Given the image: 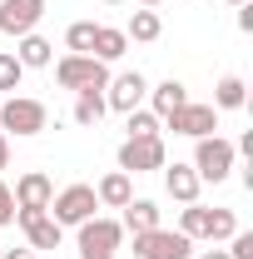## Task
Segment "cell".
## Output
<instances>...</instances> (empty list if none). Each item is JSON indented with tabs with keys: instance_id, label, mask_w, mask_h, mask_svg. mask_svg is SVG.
<instances>
[{
	"instance_id": "obj_12",
	"label": "cell",
	"mask_w": 253,
	"mask_h": 259,
	"mask_svg": "<svg viewBox=\"0 0 253 259\" xmlns=\"http://www.w3.org/2000/svg\"><path fill=\"white\" fill-rule=\"evenodd\" d=\"M15 209H50V199H55V185H50V175L45 169H30V175H20L15 180Z\"/></svg>"
},
{
	"instance_id": "obj_31",
	"label": "cell",
	"mask_w": 253,
	"mask_h": 259,
	"mask_svg": "<svg viewBox=\"0 0 253 259\" xmlns=\"http://www.w3.org/2000/svg\"><path fill=\"white\" fill-rule=\"evenodd\" d=\"M199 259H228V249H219V244H214V249H204Z\"/></svg>"
},
{
	"instance_id": "obj_3",
	"label": "cell",
	"mask_w": 253,
	"mask_h": 259,
	"mask_svg": "<svg viewBox=\"0 0 253 259\" xmlns=\"http://www.w3.org/2000/svg\"><path fill=\"white\" fill-rule=\"evenodd\" d=\"M95 209H99L95 185H65V190L50 199V209H45V214H50V220H55L60 229H70V225H85Z\"/></svg>"
},
{
	"instance_id": "obj_29",
	"label": "cell",
	"mask_w": 253,
	"mask_h": 259,
	"mask_svg": "<svg viewBox=\"0 0 253 259\" xmlns=\"http://www.w3.org/2000/svg\"><path fill=\"white\" fill-rule=\"evenodd\" d=\"M238 30H243V35L253 30V0H243V5H238Z\"/></svg>"
},
{
	"instance_id": "obj_19",
	"label": "cell",
	"mask_w": 253,
	"mask_h": 259,
	"mask_svg": "<svg viewBox=\"0 0 253 259\" xmlns=\"http://www.w3.org/2000/svg\"><path fill=\"white\" fill-rule=\"evenodd\" d=\"M159 229V204L154 199H129L124 204V234H149Z\"/></svg>"
},
{
	"instance_id": "obj_32",
	"label": "cell",
	"mask_w": 253,
	"mask_h": 259,
	"mask_svg": "<svg viewBox=\"0 0 253 259\" xmlns=\"http://www.w3.org/2000/svg\"><path fill=\"white\" fill-rule=\"evenodd\" d=\"M0 259H35V249H10V254H0Z\"/></svg>"
},
{
	"instance_id": "obj_1",
	"label": "cell",
	"mask_w": 253,
	"mask_h": 259,
	"mask_svg": "<svg viewBox=\"0 0 253 259\" xmlns=\"http://www.w3.org/2000/svg\"><path fill=\"white\" fill-rule=\"evenodd\" d=\"M50 125V110H45V100H30V95H10L0 100V130L5 135H20V140H30L40 130Z\"/></svg>"
},
{
	"instance_id": "obj_18",
	"label": "cell",
	"mask_w": 253,
	"mask_h": 259,
	"mask_svg": "<svg viewBox=\"0 0 253 259\" xmlns=\"http://www.w3.org/2000/svg\"><path fill=\"white\" fill-rule=\"evenodd\" d=\"M129 50V40H124V30H119V25H95V45H90V55H95V60H119V55H124Z\"/></svg>"
},
{
	"instance_id": "obj_4",
	"label": "cell",
	"mask_w": 253,
	"mask_h": 259,
	"mask_svg": "<svg viewBox=\"0 0 253 259\" xmlns=\"http://www.w3.org/2000/svg\"><path fill=\"white\" fill-rule=\"evenodd\" d=\"M55 80H60V90H104L109 85V65L95 60V55H65L55 65Z\"/></svg>"
},
{
	"instance_id": "obj_35",
	"label": "cell",
	"mask_w": 253,
	"mask_h": 259,
	"mask_svg": "<svg viewBox=\"0 0 253 259\" xmlns=\"http://www.w3.org/2000/svg\"><path fill=\"white\" fill-rule=\"evenodd\" d=\"M228 5H243V0H228Z\"/></svg>"
},
{
	"instance_id": "obj_16",
	"label": "cell",
	"mask_w": 253,
	"mask_h": 259,
	"mask_svg": "<svg viewBox=\"0 0 253 259\" xmlns=\"http://www.w3.org/2000/svg\"><path fill=\"white\" fill-rule=\"evenodd\" d=\"M104 110H109V105H104V90H75V110H70V120L90 130V125L104 120Z\"/></svg>"
},
{
	"instance_id": "obj_28",
	"label": "cell",
	"mask_w": 253,
	"mask_h": 259,
	"mask_svg": "<svg viewBox=\"0 0 253 259\" xmlns=\"http://www.w3.org/2000/svg\"><path fill=\"white\" fill-rule=\"evenodd\" d=\"M5 225H15V194H10V185L0 180V229Z\"/></svg>"
},
{
	"instance_id": "obj_33",
	"label": "cell",
	"mask_w": 253,
	"mask_h": 259,
	"mask_svg": "<svg viewBox=\"0 0 253 259\" xmlns=\"http://www.w3.org/2000/svg\"><path fill=\"white\" fill-rule=\"evenodd\" d=\"M139 5H144V10H154V5H159V0H139Z\"/></svg>"
},
{
	"instance_id": "obj_11",
	"label": "cell",
	"mask_w": 253,
	"mask_h": 259,
	"mask_svg": "<svg viewBox=\"0 0 253 259\" xmlns=\"http://www.w3.org/2000/svg\"><path fill=\"white\" fill-rule=\"evenodd\" d=\"M15 225L25 229V239H30V249H60L65 229L45 214V209H15Z\"/></svg>"
},
{
	"instance_id": "obj_8",
	"label": "cell",
	"mask_w": 253,
	"mask_h": 259,
	"mask_svg": "<svg viewBox=\"0 0 253 259\" xmlns=\"http://www.w3.org/2000/svg\"><path fill=\"white\" fill-rule=\"evenodd\" d=\"M164 130H174V135H189V140H204V135H214V130H219V110H214V105H199V100H189V105H179V110L164 120Z\"/></svg>"
},
{
	"instance_id": "obj_24",
	"label": "cell",
	"mask_w": 253,
	"mask_h": 259,
	"mask_svg": "<svg viewBox=\"0 0 253 259\" xmlns=\"http://www.w3.org/2000/svg\"><path fill=\"white\" fill-rule=\"evenodd\" d=\"M65 45H70V55H90V45H95V20H75V25L65 30Z\"/></svg>"
},
{
	"instance_id": "obj_7",
	"label": "cell",
	"mask_w": 253,
	"mask_h": 259,
	"mask_svg": "<svg viewBox=\"0 0 253 259\" xmlns=\"http://www.w3.org/2000/svg\"><path fill=\"white\" fill-rule=\"evenodd\" d=\"M144 100H149V80H144L139 70H124V75H109V85H104V105H109V110L129 115V110H139Z\"/></svg>"
},
{
	"instance_id": "obj_14",
	"label": "cell",
	"mask_w": 253,
	"mask_h": 259,
	"mask_svg": "<svg viewBox=\"0 0 253 259\" xmlns=\"http://www.w3.org/2000/svg\"><path fill=\"white\" fill-rule=\"evenodd\" d=\"M95 199L104 204V209H124L129 199H134V180H129L124 169H109V175L95 185Z\"/></svg>"
},
{
	"instance_id": "obj_25",
	"label": "cell",
	"mask_w": 253,
	"mask_h": 259,
	"mask_svg": "<svg viewBox=\"0 0 253 259\" xmlns=\"http://www.w3.org/2000/svg\"><path fill=\"white\" fill-rule=\"evenodd\" d=\"M204 225H209V209L194 199V204H184V214H179V234H189V239H204Z\"/></svg>"
},
{
	"instance_id": "obj_34",
	"label": "cell",
	"mask_w": 253,
	"mask_h": 259,
	"mask_svg": "<svg viewBox=\"0 0 253 259\" xmlns=\"http://www.w3.org/2000/svg\"><path fill=\"white\" fill-rule=\"evenodd\" d=\"M104 5H124V0H104Z\"/></svg>"
},
{
	"instance_id": "obj_30",
	"label": "cell",
	"mask_w": 253,
	"mask_h": 259,
	"mask_svg": "<svg viewBox=\"0 0 253 259\" xmlns=\"http://www.w3.org/2000/svg\"><path fill=\"white\" fill-rule=\"evenodd\" d=\"M5 164H10V135L0 130V169H5Z\"/></svg>"
},
{
	"instance_id": "obj_13",
	"label": "cell",
	"mask_w": 253,
	"mask_h": 259,
	"mask_svg": "<svg viewBox=\"0 0 253 259\" xmlns=\"http://www.w3.org/2000/svg\"><path fill=\"white\" fill-rule=\"evenodd\" d=\"M199 185H204V180H199V175H194V164H164V190L174 194V199H179V204H194V199H199Z\"/></svg>"
},
{
	"instance_id": "obj_21",
	"label": "cell",
	"mask_w": 253,
	"mask_h": 259,
	"mask_svg": "<svg viewBox=\"0 0 253 259\" xmlns=\"http://www.w3.org/2000/svg\"><path fill=\"white\" fill-rule=\"evenodd\" d=\"M243 105H248L243 75H223L219 85H214V110H243Z\"/></svg>"
},
{
	"instance_id": "obj_5",
	"label": "cell",
	"mask_w": 253,
	"mask_h": 259,
	"mask_svg": "<svg viewBox=\"0 0 253 259\" xmlns=\"http://www.w3.org/2000/svg\"><path fill=\"white\" fill-rule=\"evenodd\" d=\"M233 145L228 140H219V135H204L199 145H194V175L199 180H209V185H223L228 180V169H233Z\"/></svg>"
},
{
	"instance_id": "obj_23",
	"label": "cell",
	"mask_w": 253,
	"mask_h": 259,
	"mask_svg": "<svg viewBox=\"0 0 253 259\" xmlns=\"http://www.w3.org/2000/svg\"><path fill=\"white\" fill-rule=\"evenodd\" d=\"M124 130H129V140H159V115L154 110H144V105H139V110H129L124 115Z\"/></svg>"
},
{
	"instance_id": "obj_27",
	"label": "cell",
	"mask_w": 253,
	"mask_h": 259,
	"mask_svg": "<svg viewBox=\"0 0 253 259\" xmlns=\"http://www.w3.org/2000/svg\"><path fill=\"white\" fill-rule=\"evenodd\" d=\"M228 259H253V234L248 229H238V234L228 239Z\"/></svg>"
},
{
	"instance_id": "obj_20",
	"label": "cell",
	"mask_w": 253,
	"mask_h": 259,
	"mask_svg": "<svg viewBox=\"0 0 253 259\" xmlns=\"http://www.w3.org/2000/svg\"><path fill=\"white\" fill-rule=\"evenodd\" d=\"M159 35H164V20H159V10H134L124 25V40H139V45H154Z\"/></svg>"
},
{
	"instance_id": "obj_6",
	"label": "cell",
	"mask_w": 253,
	"mask_h": 259,
	"mask_svg": "<svg viewBox=\"0 0 253 259\" xmlns=\"http://www.w3.org/2000/svg\"><path fill=\"white\" fill-rule=\"evenodd\" d=\"M194 239L179 229H149V234H134V259H189Z\"/></svg>"
},
{
	"instance_id": "obj_10",
	"label": "cell",
	"mask_w": 253,
	"mask_h": 259,
	"mask_svg": "<svg viewBox=\"0 0 253 259\" xmlns=\"http://www.w3.org/2000/svg\"><path fill=\"white\" fill-rule=\"evenodd\" d=\"M45 20V0H0V30L5 35H30Z\"/></svg>"
},
{
	"instance_id": "obj_26",
	"label": "cell",
	"mask_w": 253,
	"mask_h": 259,
	"mask_svg": "<svg viewBox=\"0 0 253 259\" xmlns=\"http://www.w3.org/2000/svg\"><path fill=\"white\" fill-rule=\"evenodd\" d=\"M20 80H25V65L15 60V50H0V90H20Z\"/></svg>"
},
{
	"instance_id": "obj_15",
	"label": "cell",
	"mask_w": 253,
	"mask_h": 259,
	"mask_svg": "<svg viewBox=\"0 0 253 259\" xmlns=\"http://www.w3.org/2000/svg\"><path fill=\"white\" fill-rule=\"evenodd\" d=\"M179 105H189V85H184V80H164V85H154V90H149V110L159 115V125H164Z\"/></svg>"
},
{
	"instance_id": "obj_22",
	"label": "cell",
	"mask_w": 253,
	"mask_h": 259,
	"mask_svg": "<svg viewBox=\"0 0 253 259\" xmlns=\"http://www.w3.org/2000/svg\"><path fill=\"white\" fill-rule=\"evenodd\" d=\"M233 234H238V220H233V209H209L204 239H209V244H228Z\"/></svg>"
},
{
	"instance_id": "obj_17",
	"label": "cell",
	"mask_w": 253,
	"mask_h": 259,
	"mask_svg": "<svg viewBox=\"0 0 253 259\" xmlns=\"http://www.w3.org/2000/svg\"><path fill=\"white\" fill-rule=\"evenodd\" d=\"M50 50H55V45H50V40H45V35H20V45H15V60L25 65V70H45V65L55 60V55H50Z\"/></svg>"
},
{
	"instance_id": "obj_9",
	"label": "cell",
	"mask_w": 253,
	"mask_h": 259,
	"mask_svg": "<svg viewBox=\"0 0 253 259\" xmlns=\"http://www.w3.org/2000/svg\"><path fill=\"white\" fill-rule=\"evenodd\" d=\"M164 140H124L119 145V169L124 175H149V169H164Z\"/></svg>"
},
{
	"instance_id": "obj_2",
	"label": "cell",
	"mask_w": 253,
	"mask_h": 259,
	"mask_svg": "<svg viewBox=\"0 0 253 259\" xmlns=\"http://www.w3.org/2000/svg\"><path fill=\"white\" fill-rule=\"evenodd\" d=\"M75 229H80V259H114V249L124 244V225L104 220V214H90Z\"/></svg>"
}]
</instances>
